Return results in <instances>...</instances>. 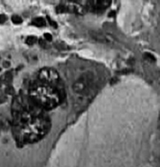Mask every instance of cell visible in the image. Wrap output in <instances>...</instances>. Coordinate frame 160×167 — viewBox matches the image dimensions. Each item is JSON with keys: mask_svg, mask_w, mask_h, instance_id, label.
<instances>
[{"mask_svg": "<svg viewBox=\"0 0 160 167\" xmlns=\"http://www.w3.org/2000/svg\"><path fill=\"white\" fill-rule=\"evenodd\" d=\"M67 7H66L65 6H59V7H57V8H56V12L57 13H65V12H67Z\"/></svg>", "mask_w": 160, "mask_h": 167, "instance_id": "9c48e42d", "label": "cell"}, {"mask_svg": "<svg viewBox=\"0 0 160 167\" xmlns=\"http://www.w3.org/2000/svg\"><path fill=\"white\" fill-rule=\"evenodd\" d=\"M22 18L19 17V16H14V17H12V22L16 24V25H19L22 23Z\"/></svg>", "mask_w": 160, "mask_h": 167, "instance_id": "ba28073f", "label": "cell"}, {"mask_svg": "<svg viewBox=\"0 0 160 167\" xmlns=\"http://www.w3.org/2000/svg\"><path fill=\"white\" fill-rule=\"evenodd\" d=\"M110 4V0H88V8L91 12H103Z\"/></svg>", "mask_w": 160, "mask_h": 167, "instance_id": "277c9868", "label": "cell"}, {"mask_svg": "<svg viewBox=\"0 0 160 167\" xmlns=\"http://www.w3.org/2000/svg\"><path fill=\"white\" fill-rule=\"evenodd\" d=\"M15 124L18 138L25 144H31L41 140L49 129L47 115L43 111V108L34 103V105L17 103Z\"/></svg>", "mask_w": 160, "mask_h": 167, "instance_id": "6da1fadb", "label": "cell"}, {"mask_svg": "<svg viewBox=\"0 0 160 167\" xmlns=\"http://www.w3.org/2000/svg\"><path fill=\"white\" fill-rule=\"evenodd\" d=\"M48 18V21H49V23H50V25H52V27H57V24L53 21V20H52L50 17H47Z\"/></svg>", "mask_w": 160, "mask_h": 167, "instance_id": "30bf717a", "label": "cell"}, {"mask_svg": "<svg viewBox=\"0 0 160 167\" xmlns=\"http://www.w3.org/2000/svg\"><path fill=\"white\" fill-rule=\"evenodd\" d=\"M85 80L86 79L84 78H81L73 85V90L77 94H82L85 92L86 87H87V82Z\"/></svg>", "mask_w": 160, "mask_h": 167, "instance_id": "5b68a950", "label": "cell"}, {"mask_svg": "<svg viewBox=\"0 0 160 167\" xmlns=\"http://www.w3.org/2000/svg\"><path fill=\"white\" fill-rule=\"evenodd\" d=\"M31 100L43 109L50 110L59 106L61 103V94L51 83L40 80L31 87Z\"/></svg>", "mask_w": 160, "mask_h": 167, "instance_id": "7a4b0ae2", "label": "cell"}, {"mask_svg": "<svg viewBox=\"0 0 160 167\" xmlns=\"http://www.w3.org/2000/svg\"><path fill=\"white\" fill-rule=\"evenodd\" d=\"M37 41V38L35 37V36H33V35H31V36H28L27 38H26V40H25V42H26V44L27 45H34V44H35V42Z\"/></svg>", "mask_w": 160, "mask_h": 167, "instance_id": "52a82bcc", "label": "cell"}, {"mask_svg": "<svg viewBox=\"0 0 160 167\" xmlns=\"http://www.w3.org/2000/svg\"><path fill=\"white\" fill-rule=\"evenodd\" d=\"M45 24H46L45 20L43 17H36L35 19L33 20V25H34L35 27H44Z\"/></svg>", "mask_w": 160, "mask_h": 167, "instance_id": "8992f818", "label": "cell"}, {"mask_svg": "<svg viewBox=\"0 0 160 167\" xmlns=\"http://www.w3.org/2000/svg\"><path fill=\"white\" fill-rule=\"evenodd\" d=\"M6 21V17L3 14L0 15V24H3Z\"/></svg>", "mask_w": 160, "mask_h": 167, "instance_id": "7c38bea8", "label": "cell"}, {"mask_svg": "<svg viewBox=\"0 0 160 167\" xmlns=\"http://www.w3.org/2000/svg\"><path fill=\"white\" fill-rule=\"evenodd\" d=\"M44 38H45V40H47V41H51L52 40V35L51 34H49V33H45L44 35Z\"/></svg>", "mask_w": 160, "mask_h": 167, "instance_id": "8fae6325", "label": "cell"}, {"mask_svg": "<svg viewBox=\"0 0 160 167\" xmlns=\"http://www.w3.org/2000/svg\"><path fill=\"white\" fill-rule=\"evenodd\" d=\"M71 1H74V2H77L78 0H71Z\"/></svg>", "mask_w": 160, "mask_h": 167, "instance_id": "4fadbf2b", "label": "cell"}, {"mask_svg": "<svg viewBox=\"0 0 160 167\" xmlns=\"http://www.w3.org/2000/svg\"><path fill=\"white\" fill-rule=\"evenodd\" d=\"M58 74L56 71L51 68H44L43 69L39 74V79L44 82L51 83V84H55L58 82Z\"/></svg>", "mask_w": 160, "mask_h": 167, "instance_id": "3957f363", "label": "cell"}]
</instances>
